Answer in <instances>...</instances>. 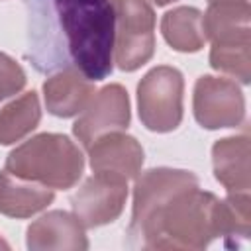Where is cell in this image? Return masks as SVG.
<instances>
[{"mask_svg": "<svg viewBox=\"0 0 251 251\" xmlns=\"http://www.w3.org/2000/svg\"><path fill=\"white\" fill-rule=\"evenodd\" d=\"M25 59L41 75L78 71L98 82L112 75L116 20L110 0H24Z\"/></svg>", "mask_w": 251, "mask_h": 251, "instance_id": "1", "label": "cell"}, {"mask_svg": "<svg viewBox=\"0 0 251 251\" xmlns=\"http://www.w3.org/2000/svg\"><path fill=\"white\" fill-rule=\"evenodd\" d=\"M251 200L247 192H227L220 200L198 186L186 188L159 206L131 235L127 245L141 249H204L224 237L227 247L247 239Z\"/></svg>", "mask_w": 251, "mask_h": 251, "instance_id": "2", "label": "cell"}, {"mask_svg": "<svg viewBox=\"0 0 251 251\" xmlns=\"http://www.w3.org/2000/svg\"><path fill=\"white\" fill-rule=\"evenodd\" d=\"M4 169L53 190H67L80 180L84 157L67 135L39 133L12 149Z\"/></svg>", "mask_w": 251, "mask_h": 251, "instance_id": "3", "label": "cell"}, {"mask_svg": "<svg viewBox=\"0 0 251 251\" xmlns=\"http://www.w3.org/2000/svg\"><path fill=\"white\" fill-rule=\"evenodd\" d=\"M182 73L169 65L151 69L137 84V112L149 131L167 133L182 122Z\"/></svg>", "mask_w": 251, "mask_h": 251, "instance_id": "4", "label": "cell"}, {"mask_svg": "<svg viewBox=\"0 0 251 251\" xmlns=\"http://www.w3.org/2000/svg\"><path fill=\"white\" fill-rule=\"evenodd\" d=\"M116 20L114 63L137 71L155 53V12L149 0H110Z\"/></svg>", "mask_w": 251, "mask_h": 251, "instance_id": "5", "label": "cell"}, {"mask_svg": "<svg viewBox=\"0 0 251 251\" xmlns=\"http://www.w3.org/2000/svg\"><path fill=\"white\" fill-rule=\"evenodd\" d=\"M192 112L206 129L237 127L245 120V98L233 78L204 75L194 84Z\"/></svg>", "mask_w": 251, "mask_h": 251, "instance_id": "6", "label": "cell"}, {"mask_svg": "<svg viewBox=\"0 0 251 251\" xmlns=\"http://www.w3.org/2000/svg\"><path fill=\"white\" fill-rule=\"evenodd\" d=\"M127 198V180L116 175L94 173L82 186L71 196L73 214L80 224L90 227H100L112 224L124 212Z\"/></svg>", "mask_w": 251, "mask_h": 251, "instance_id": "7", "label": "cell"}, {"mask_svg": "<svg viewBox=\"0 0 251 251\" xmlns=\"http://www.w3.org/2000/svg\"><path fill=\"white\" fill-rule=\"evenodd\" d=\"M129 96L122 84H106L90 98L88 106L80 112L78 120L73 124V133L82 147L110 131H122L129 126Z\"/></svg>", "mask_w": 251, "mask_h": 251, "instance_id": "8", "label": "cell"}, {"mask_svg": "<svg viewBox=\"0 0 251 251\" xmlns=\"http://www.w3.org/2000/svg\"><path fill=\"white\" fill-rule=\"evenodd\" d=\"M192 186H198V176L184 169L157 167L137 176L133 186V208L131 222L127 226V235H131L169 198Z\"/></svg>", "mask_w": 251, "mask_h": 251, "instance_id": "9", "label": "cell"}, {"mask_svg": "<svg viewBox=\"0 0 251 251\" xmlns=\"http://www.w3.org/2000/svg\"><path fill=\"white\" fill-rule=\"evenodd\" d=\"M92 173L135 178L143 165V147L124 131H110L96 137L88 147Z\"/></svg>", "mask_w": 251, "mask_h": 251, "instance_id": "10", "label": "cell"}, {"mask_svg": "<svg viewBox=\"0 0 251 251\" xmlns=\"http://www.w3.org/2000/svg\"><path fill=\"white\" fill-rule=\"evenodd\" d=\"M86 227L80 220L65 210H53L29 224L25 231V245L31 251L63 249V251H84L88 249Z\"/></svg>", "mask_w": 251, "mask_h": 251, "instance_id": "11", "label": "cell"}, {"mask_svg": "<svg viewBox=\"0 0 251 251\" xmlns=\"http://www.w3.org/2000/svg\"><path fill=\"white\" fill-rule=\"evenodd\" d=\"M249 135H231L218 139L212 147V165L216 180L227 192H247L251 188Z\"/></svg>", "mask_w": 251, "mask_h": 251, "instance_id": "12", "label": "cell"}, {"mask_svg": "<svg viewBox=\"0 0 251 251\" xmlns=\"http://www.w3.org/2000/svg\"><path fill=\"white\" fill-rule=\"evenodd\" d=\"M249 0H212L202 14V27L212 45L251 41Z\"/></svg>", "mask_w": 251, "mask_h": 251, "instance_id": "13", "label": "cell"}, {"mask_svg": "<svg viewBox=\"0 0 251 251\" xmlns=\"http://www.w3.org/2000/svg\"><path fill=\"white\" fill-rule=\"evenodd\" d=\"M94 92V82L73 69L53 73L43 82L45 108L57 118H73L80 114Z\"/></svg>", "mask_w": 251, "mask_h": 251, "instance_id": "14", "label": "cell"}, {"mask_svg": "<svg viewBox=\"0 0 251 251\" xmlns=\"http://www.w3.org/2000/svg\"><path fill=\"white\" fill-rule=\"evenodd\" d=\"M55 198L53 188L12 175L10 171L0 173V214L10 218H31L45 210Z\"/></svg>", "mask_w": 251, "mask_h": 251, "instance_id": "15", "label": "cell"}, {"mask_svg": "<svg viewBox=\"0 0 251 251\" xmlns=\"http://www.w3.org/2000/svg\"><path fill=\"white\" fill-rule=\"evenodd\" d=\"M165 41L180 53H196L208 41L202 27V12L190 6L169 10L161 20Z\"/></svg>", "mask_w": 251, "mask_h": 251, "instance_id": "16", "label": "cell"}, {"mask_svg": "<svg viewBox=\"0 0 251 251\" xmlns=\"http://www.w3.org/2000/svg\"><path fill=\"white\" fill-rule=\"evenodd\" d=\"M41 120L39 96L35 90L22 94L0 110V145H12L31 133Z\"/></svg>", "mask_w": 251, "mask_h": 251, "instance_id": "17", "label": "cell"}, {"mask_svg": "<svg viewBox=\"0 0 251 251\" xmlns=\"http://www.w3.org/2000/svg\"><path fill=\"white\" fill-rule=\"evenodd\" d=\"M210 67L237 78L241 84L251 80V41L212 45Z\"/></svg>", "mask_w": 251, "mask_h": 251, "instance_id": "18", "label": "cell"}, {"mask_svg": "<svg viewBox=\"0 0 251 251\" xmlns=\"http://www.w3.org/2000/svg\"><path fill=\"white\" fill-rule=\"evenodd\" d=\"M25 73L22 65L0 51V102L18 94L25 86Z\"/></svg>", "mask_w": 251, "mask_h": 251, "instance_id": "19", "label": "cell"}, {"mask_svg": "<svg viewBox=\"0 0 251 251\" xmlns=\"http://www.w3.org/2000/svg\"><path fill=\"white\" fill-rule=\"evenodd\" d=\"M153 4H157V6H167V4H171V2H175V0H151Z\"/></svg>", "mask_w": 251, "mask_h": 251, "instance_id": "20", "label": "cell"}, {"mask_svg": "<svg viewBox=\"0 0 251 251\" xmlns=\"http://www.w3.org/2000/svg\"><path fill=\"white\" fill-rule=\"evenodd\" d=\"M0 247H2V249H10V245H8V241H4L2 237H0Z\"/></svg>", "mask_w": 251, "mask_h": 251, "instance_id": "21", "label": "cell"}, {"mask_svg": "<svg viewBox=\"0 0 251 251\" xmlns=\"http://www.w3.org/2000/svg\"><path fill=\"white\" fill-rule=\"evenodd\" d=\"M208 2H212V0H208Z\"/></svg>", "mask_w": 251, "mask_h": 251, "instance_id": "22", "label": "cell"}]
</instances>
